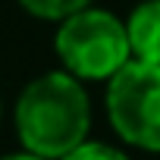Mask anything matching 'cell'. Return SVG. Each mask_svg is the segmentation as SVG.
I'll use <instances>...</instances> for the list:
<instances>
[{
  "label": "cell",
  "instance_id": "4",
  "mask_svg": "<svg viewBox=\"0 0 160 160\" xmlns=\"http://www.w3.org/2000/svg\"><path fill=\"white\" fill-rule=\"evenodd\" d=\"M126 32L132 57L144 63H160V0H141L126 16Z\"/></svg>",
  "mask_w": 160,
  "mask_h": 160
},
{
  "label": "cell",
  "instance_id": "6",
  "mask_svg": "<svg viewBox=\"0 0 160 160\" xmlns=\"http://www.w3.org/2000/svg\"><path fill=\"white\" fill-rule=\"evenodd\" d=\"M63 160H132L126 151H119V148H113V144H107V141H85V144H78L75 151H69Z\"/></svg>",
  "mask_w": 160,
  "mask_h": 160
},
{
  "label": "cell",
  "instance_id": "2",
  "mask_svg": "<svg viewBox=\"0 0 160 160\" xmlns=\"http://www.w3.org/2000/svg\"><path fill=\"white\" fill-rule=\"evenodd\" d=\"M53 53L60 60V69L82 82H107L129 60H135L126 19L94 3L57 22Z\"/></svg>",
  "mask_w": 160,
  "mask_h": 160
},
{
  "label": "cell",
  "instance_id": "5",
  "mask_svg": "<svg viewBox=\"0 0 160 160\" xmlns=\"http://www.w3.org/2000/svg\"><path fill=\"white\" fill-rule=\"evenodd\" d=\"M16 3H19L28 16L41 19V22H63L66 16L91 7L94 0H16Z\"/></svg>",
  "mask_w": 160,
  "mask_h": 160
},
{
  "label": "cell",
  "instance_id": "1",
  "mask_svg": "<svg viewBox=\"0 0 160 160\" xmlns=\"http://www.w3.org/2000/svg\"><path fill=\"white\" fill-rule=\"evenodd\" d=\"M13 122L22 148L63 160L85 144L91 132V98L85 82L66 69H50L32 78L16 98Z\"/></svg>",
  "mask_w": 160,
  "mask_h": 160
},
{
  "label": "cell",
  "instance_id": "8",
  "mask_svg": "<svg viewBox=\"0 0 160 160\" xmlns=\"http://www.w3.org/2000/svg\"><path fill=\"white\" fill-rule=\"evenodd\" d=\"M0 113H3V104H0Z\"/></svg>",
  "mask_w": 160,
  "mask_h": 160
},
{
  "label": "cell",
  "instance_id": "7",
  "mask_svg": "<svg viewBox=\"0 0 160 160\" xmlns=\"http://www.w3.org/2000/svg\"><path fill=\"white\" fill-rule=\"evenodd\" d=\"M0 160H50V157H41V154H35V151L22 148V151H13V154H3Z\"/></svg>",
  "mask_w": 160,
  "mask_h": 160
},
{
  "label": "cell",
  "instance_id": "3",
  "mask_svg": "<svg viewBox=\"0 0 160 160\" xmlns=\"http://www.w3.org/2000/svg\"><path fill=\"white\" fill-rule=\"evenodd\" d=\"M104 107L119 141L160 154V63L129 60L107 78Z\"/></svg>",
  "mask_w": 160,
  "mask_h": 160
}]
</instances>
